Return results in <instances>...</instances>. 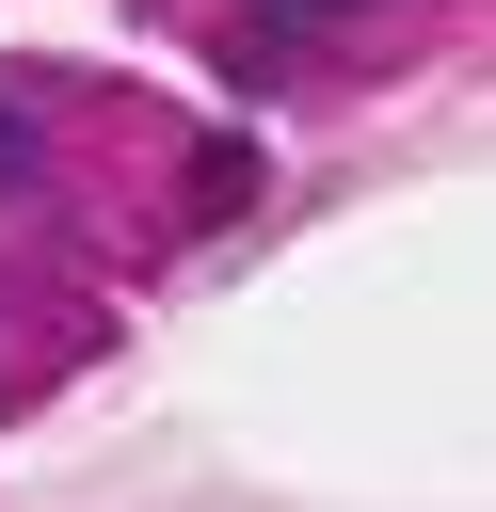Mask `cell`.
<instances>
[{
  "mask_svg": "<svg viewBox=\"0 0 496 512\" xmlns=\"http://www.w3.org/2000/svg\"><path fill=\"white\" fill-rule=\"evenodd\" d=\"M320 16H352V0H320Z\"/></svg>",
  "mask_w": 496,
  "mask_h": 512,
  "instance_id": "obj_2",
  "label": "cell"
},
{
  "mask_svg": "<svg viewBox=\"0 0 496 512\" xmlns=\"http://www.w3.org/2000/svg\"><path fill=\"white\" fill-rule=\"evenodd\" d=\"M0 192H32V112L0 96Z\"/></svg>",
  "mask_w": 496,
  "mask_h": 512,
  "instance_id": "obj_1",
  "label": "cell"
}]
</instances>
